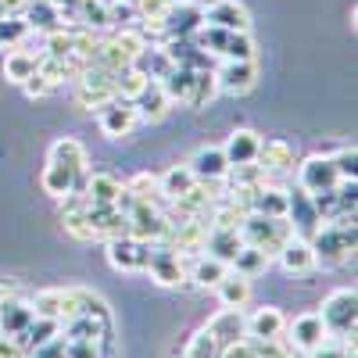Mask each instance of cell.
Instances as JSON below:
<instances>
[{"mask_svg":"<svg viewBox=\"0 0 358 358\" xmlns=\"http://www.w3.org/2000/svg\"><path fill=\"white\" fill-rule=\"evenodd\" d=\"M236 233H241V241H244L248 248L265 251V258H276V255H280V248L294 236V226H290V219H287V215H283V219H268V215L248 212V215H244V222L236 226Z\"/></svg>","mask_w":358,"mask_h":358,"instance_id":"cell-1","label":"cell"},{"mask_svg":"<svg viewBox=\"0 0 358 358\" xmlns=\"http://www.w3.org/2000/svg\"><path fill=\"white\" fill-rule=\"evenodd\" d=\"M358 297H355V287H341L334 294H326V301L319 308V319L326 326L330 341H344V337H355V319H358Z\"/></svg>","mask_w":358,"mask_h":358,"instance_id":"cell-2","label":"cell"},{"mask_svg":"<svg viewBox=\"0 0 358 358\" xmlns=\"http://www.w3.org/2000/svg\"><path fill=\"white\" fill-rule=\"evenodd\" d=\"M129 236H136V241H147V244H162L165 233H169V219L158 204H143L136 201L129 208Z\"/></svg>","mask_w":358,"mask_h":358,"instance_id":"cell-3","label":"cell"},{"mask_svg":"<svg viewBox=\"0 0 358 358\" xmlns=\"http://www.w3.org/2000/svg\"><path fill=\"white\" fill-rule=\"evenodd\" d=\"M341 183V176L334 169V158L330 155H312L297 165V190L305 194H322V190H334Z\"/></svg>","mask_w":358,"mask_h":358,"instance_id":"cell-4","label":"cell"},{"mask_svg":"<svg viewBox=\"0 0 358 358\" xmlns=\"http://www.w3.org/2000/svg\"><path fill=\"white\" fill-rule=\"evenodd\" d=\"M143 273H151V280L162 287H187V262L165 244H151V258H147Z\"/></svg>","mask_w":358,"mask_h":358,"instance_id":"cell-5","label":"cell"},{"mask_svg":"<svg viewBox=\"0 0 358 358\" xmlns=\"http://www.w3.org/2000/svg\"><path fill=\"white\" fill-rule=\"evenodd\" d=\"M215 83H219V94L229 97H244L255 90L258 83V62H219L215 65Z\"/></svg>","mask_w":358,"mask_h":358,"instance_id":"cell-6","label":"cell"},{"mask_svg":"<svg viewBox=\"0 0 358 358\" xmlns=\"http://www.w3.org/2000/svg\"><path fill=\"white\" fill-rule=\"evenodd\" d=\"M287 334H290V337H283V341H287L294 351H301V355H312V351H319L322 344H330V334H326L319 312L297 315V319L287 326Z\"/></svg>","mask_w":358,"mask_h":358,"instance_id":"cell-7","label":"cell"},{"mask_svg":"<svg viewBox=\"0 0 358 358\" xmlns=\"http://www.w3.org/2000/svg\"><path fill=\"white\" fill-rule=\"evenodd\" d=\"M136 122H140L136 104H133V101H122V97H115L111 104H104V108L97 111V126H101V133H104L108 140L129 136Z\"/></svg>","mask_w":358,"mask_h":358,"instance_id":"cell-8","label":"cell"},{"mask_svg":"<svg viewBox=\"0 0 358 358\" xmlns=\"http://www.w3.org/2000/svg\"><path fill=\"white\" fill-rule=\"evenodd\" d=\"M108 244V262L122 273H136V268H147V258H151V244L147 241H136V236H111Z\"/></svg>","mask_w":358,"mask_h":358,"instance_id":"cell-9","label":"cell"},{"mask_svg":"<svg viewBox=\"0 0 358 358\" xmlns=\"http://www.w3.org/2000/svg\"><path fill=\"white\" fill-rule=\"evenodd\" d=\"M201 25H204V8L190 4V0H172L162 18L165 36H194Z\"/></svg>","mask_w":358,"mask_h":358,"instance_id":"cell-10","label":"cell"},{"mask_svg":"<svg viewBox=\"0 0 358 358\" xmlns=\"http://www.w3.org/2000/svg\"><path fill=\"white\" fill-rule=\"evenodd\" d=\"M187 165H190L194 179H204V183H222L226 172H229V162H226V155H222V143H219V147H215V143L197 147Z\"/></svg>","mask_w":358,"mask_h":358,"instance_id":"cell-11","label":"cell"},{"mask_svg":"<svg viewBox=\"0 0 358 358\" xmlns=\"http://www.w3.org/2000/svg\"><path fill=\"white\" fill-rule=\"evenodd\" d=\"M204 22L226 29V33H251V15H248L244 4H236V0H215V4H208Z\"/></svg>","mask_w":358,"mask_h":358,"instance_id":"cell-12","label":"cell"},{"mask_svg":"<svg viewBox=\"0 0 358 358\" xmlns=\"http://www.w3.org/2000/svg\"><path fill=\"white\" fill-rule=\"evenodd\" d=\"M255 162L262 165L265 176L290 172V169H294V147H290V140H283V136H262Z\"/></svg>","mask_w":358,"mask_h":358,"instance_id":"cell-13","label":"cell"},{"mask_svg":"<svg viewBox=\"0 0 358 358\" xmlns=\"http://www.w3.org/2000/svg\"><path fill=\"white\" fill-rule=\"evenodd\" d=\"M204 330L219 341V348H226L233 341H244L248 337V315L241 308H219L212 319L204 322Z\"/></svg>","mask_w":358,"mask_h":358,"instance_id":"cell-14","label":"cell"},{"mask_svg":"<svg viewBox=\"0 0 358 358\" xmlns=\"http://www.w3.org/2000/svg\"><path fill=\"white\" fill-rule=\"evenodd\" d=\"M287 219H290L294 233H297V236H305V241L322 226L319 212L312 208V197H308L305 190H287Z\"/></svg>","mask_w":358,"mask_h":358,"instance_id":"cell-15","label":"cell"},{"mask_svg":"<svg viewBox=\"0 0 358 358\" xmlns=\"http://www.w3.org/2000/svg\"><path fill=\"white\" fill-rule=\"evenodd\" d=\"M276 258H280V265L287 268L290 276H305V273H312V268L319 265V262H315L312 244L305 241V236H297V233H294L290 241L280 248V255H276Z\"/></svg>","mask_w":358,"mask_h":358,"instance_id":"cell-16","label":"cell"},{"mask_svg":"<svg viewBox=\"0 0 358 358\" xmlns=\"http://www.w3.org/2000/svg\"><path fill=\"white\" fill-rule=\"evenodd\" d=\"M258 143H262V136L255 133V129H233L229 136H226V143H222V155H226V162L229 165H248V162H255L258 158Z\"/></svg>","mask_w":358,"mask_h":358,"instance_id":"cell-17","label":"cell"},{"mask_svg":"<svg viewBox=\"0 0 358 358\" xmlns=\"http://www.w3.org/2000/svg\"><path fill=\"white\" fill-rule=\"evenodd\" d=\"M287 334V315L280 308H258L248 315V337L251 341H276Z\"/></svg>","mask_w":358,"mask_h":358,"instance_id":"cell-18","label":"cell"},{"mask_svg":"<svg viewBox=\"0 0 358 358\" xmlns=\"http://www.w3.org/2000/svg\"><path fill=\"white\" fill-rule=\"evenodd\" d=\"M118 190H122V179H118L115 172H108V169H101V172L86 176L83 197H86V204H115Z\"/></svg>","mask_w":358,"mask_h":358,"instance_id":"cell-19","label":"cell"},{"mask_svg":"<svg viewBox=\"0 0 358 358\" xmlns=\"http://www.w3.org/2000/svg\"><path fill=\"white\" fill-rule=\"evenodd\" d=\"M229 273V265L226 262H219V258H212V255H197L194 258V265L187 268V283L190 287H201V290H215V283L222 280Z\"/></svg>","mask_w":358,"mask_h":358,"instance_id":"cell-20","label":"cell"},{"mask_svg":"<svg viewBox=\"0 0 358 358\" xmlns=\"http://www.w3.org/2000/svg\"><path fill=\"white\" fill-rule=\"evenodd\" d=\"M194 69H183V65H172L158 86H162V94L169 97V104H190V94H194Z\"/></svg>","mask_w":358,"mask_h":358,"instance_id":"cell-21","label":"cell"},{"mask_svg":"<svg viewBox=\"0 0 358 358\" xmlns=\"http://www.w3.org/2000/svg\"><path fill=\"white\" fill-rule=\"evenodd\" d=\"M47 162H57V165H65V169H72V172H90V155H86V147H83L76 136L54 140Z\"/></svg>","mask_w":358,"mask_h":358,"instance_id":"cell-22","label":"cell"},{"mask_svg":"<svg viewBox=\"0 0 358 358\" xmlns=\"http://www.w3.org/2000/svg\"><path fill=\"white\" fill-rule=\"evenodd\" d=\"M22 22L33 29V33H50V29L62 25V11L54 8V0H25Z\"/></svg>","mask_w":358,"mask_h":358,"instance_id":"cell-23","label":"cell"},{"mask_svg":"<svg viewBox=\"0 0 358 358\" xmlns=\"http://www.w3.org/2000/svg\"><path fill=\"white\" fill-rule=\"evenodd\" d=\"M215 294H219L222 308H244V305L251 301V280L229 268V273L215 283Z\"/></svg>","mask_w":358,"mask_h":358,"instance_id":"cell-24","label":"cell"},{"mask_svg":"<svg viewBox=\"0 0 358 358\" xmlns=\"http://www.w3.org/2000/svg\"><path fill=\"white\" fill-rule=\"evenodd\" d=\"M251 212L268 215V219H283V215H287V190H283V187H276L273 179H268V183H262V187L255 190Z\"/></svg>","mask_w":358,"mask_h":358,"instance_id":"cell-25","label":"cell"},{"mask_svg":"<svg viewBox=\"0 0 358 358\" xmlns=\"http://www.w3.org/2000/svg\"><path fill=\"white\" fill-rule=\"evenodd\" d=\"M241 248H244L241 233H236V229H219V226H212V233H208V241H204V255H212V258H219L226 265L236 258Z\"/></svg>","mask_w":358,"mask_h":358,"instance_id":"cell-26","label":"cell"},{"mask_svg":"<svg viewBox=\"0 0 358 358\" xmlns=\"http://www.w3.org/2000/svg\"><path fill=\"white\" fill-rule=\"evenodd\" d=\"M194 183H197V179H194L190 165H172L169 172L158 176V194H162V201L169 204V201H176V197H183Z\"/></svg>","mask_w":358,"mask_h":358,"instance_id":"cell-27","label":"cell"},{"mask_svg":"<svg viewBox=\"0 0 358 358\" xmlns=\"http://www.w3.org/2000/svg\"><path fill=\"white\" fill-rule=\"evenodd\" d=\"M136 104V111H140V118H143V122H162V118L169 115V97L162 94V86L151 79V83H147V90H143V94L133 101Z\"/></svg>","mask_w":358,"mask_h":358,"instance_id":"cell-28","label":"cell"},{"mask_svg":"<svg viewBox=\"0 0 358 358\" xmlns=\"http://www.w3.org/2000/svg\"><path fill=\"white\" fill-rule=\"evenodd\" d=\"M36 65H40V54H29V50L11 47V50H8V57H4V79L22 86L29 76H36Z\"/></svg>","mask_w":358,"mask_h":358,"instance_id":"cell-29","label":"cell"},{"mask_svg":"<svg viewBox=\"0 0 358 358\" xmlns=\"http://www.w3.org/2000/svg\"><path fill=\"white\" fill-rule=\"evenodd\" d=\"M40 187H43V194H50V197L62 201V197L72 194V187H76V172L65 169V165H57V162H47V169H43V176H40Z\"/></svg>","mask_w":358,"mask_h":358,"instance_id":"cell-30","label":"cell"},{"mask_svg":"<svg viewBox=\"0 0 358 358\" xmlns=\"http://www.w3.org/2000/svg\"><path fill=\"white\" fill-rule=\"evenodd\" d=\"M33 305L29 301H8V305H0V334H22L29 322H33Z\"/></svg>","mask_w":358,"mask_h":358,"instance_id":"cell-31","label":"cell"},{"mask_svg":"<svg viewBox=\"0 0 358 358\" xmlns=\"http://www.w3.org/2000/svg\"><path fill=\"white\" fill-rule=\"evenodd\" d=\"M65 297H69V290H62V287H47V290H36L29 305H33V315H43V319H57V322H62Z\"/></svg>","mask_w":358,"mask_h":358,"instance_id":"cell-32","label":"cell"},{"mask_svg":"<svg viewBox=\"0 0 358 358\" xmlns=\"http://www.w3.org/2000/svg\"><path fill=\"white\" fill-rule=\"evenodd\" d=\"M133 69H140L147 79H162L169 69H172V62H169V54L162 50V47H147V50H140L136 57H133Z\"/></svg>","mask_w":358,"mask_h":358,"instance_id":"cell-33","label":"cell"},{"mask_svg":"<svg viewBox=\"0 0 358 358\" xmlns=\"http://www.w3.org/2000/svg\"><path fill=\"white\" fill-rule=\"evenodd\" d=\"M268 262H273V258H265V251L244 244L241 251H236V258L229 262V268H233V273H241V276H248V280H255L258 273H265V268H268Z\"/></svg>","mask_w":358,"mask_h":358,"instance_id":"cell-34","label":"cell"},{"mask_svg":"<svg viewBox=\"0 0 358 358\" xmlns=\"http://www.w3.org/2000/svg\"><path fill=\"white\" fill-rule=\"evenodd\" d=\"M126 190L133 194V201H143V204H158V208H165V201H162V194H158V176H151V172H136L129 183H126Z\"/></svg>","mask_w":358,"mask_h":358,"instance_id":"cell-35","label":"cell"},{"mask_svg":"<svg viewBox=\"0 0 358 358\" xmlns=\"http://www.w3.org/2000/svg\"><path fill=\"white\" fill-rule=\"evenodd\" d=\"M72 25H83V29H94V33H97V29L108 25V4H104V0H79Z\"/></svg>","mask_w":358,"mask_h":358,"instance_id":"cell-36","label":"cell"},{"mask_svg":"<svg viewBox=\"0 0 358 358\" xmlns=\"http://www.w3.org/2000/svg\"><path fill=\"white\" fill-rule=\"evenodd\" d=\"M147 83H151V79H147L140 69L129 65V69H122V72L115 76V94L122 97V101H136L143 90H147Z\"/></svg>","mask_w":358,"mask_h":358,"instance_id":"cell-37","label":"cell"},{"mask_svg":"<svg viewBox=\"0 0 358 358\" xmlns=\"http://www.w3.org/2000/svg\"><path fill=\"white\" fill-rule=\"evenodd\" d=\"M62 226H65V233L72 236V241H79V244L97 241L94 226H90V219H86V208H79V212H62Z\"/></svg>","mask_w":358,"mask_h":358,"instance_id":"cell-38","label":"cell"},{"mask_svg":"<svg viewBox=\"0 0 358 358\" xmlns=\"http://www.w3.org/2000/svg\"><path fill=\"white\" fill-rule=\"evenodd\" d=\"M251 57H255V36L251 33H229L219 62H251Z\"/></svg>","mask_w":358,"mask_h":358,"instance_id":"cell-39","label":"cell"},{"mask_svg":"<svg viewBox=\"0 0 358 358\" xmlns=\"http://www.w3.org/2000/svg\"><path fill=\"white\" fill-rule=\"evenodd\" d=\"M215 94H219L215 69H204V72H197V76H194V94H190V104H187V108H204Z\"/></svg>","mask_w":358,"mask_h":358,"instance_id":"cell-40","label":"cell"},{"mask_svg":"<svg viewBox=\"0 0 358 358\" xmlns=\"http://www.w3.org/2000/svg\"><path fill=\"white\" fill-rule=\"evenodd\" d=\"M25 33H29V25L22 22V15H0V50L18 47Z\"/></svg>","mask_w":358,"mask_h":358,"instance_id":"cell-41","label":"cell"},{"mask_svg":"<svg viewBox=\"0 0 358 358\" xmlns=\"http://www.w3.org/2000/svg\"><path fill=\"white\" fill-rule=\"evenodd\" d=\"M183 358H219V341L212 337L201 326V330L187 341V348H183Z\"/></svg>","mask_w":358,"mask_h":358,"instance_id":"cell-42","label":"cell"},{"mask_svg":"<svg viewBox=\"0 0 358 358\" xmlns=\"http://www.w3.org/2000/svg\"><path fill=\"white\" fill-rule=\"evenodd\" d=\"M118 94H115V86H79V104L86 111H101L104 104H111Z\"/></svg>","mask_w":358,"mask_h":358,"instance_id":"cell-43","label":"cell"},{"mask_svg":"<svg viewBox=\"0 0 358 358\" xmlns=\"http://www.w3.org/2000/svg\"><path fill=\"white\" fill-rule=\"evenodd\" d=\"M115 43L122 47L129 57H136L140 50L151 47V40L143 36V29H140V25H126V29H118V33H115Z\"/></svg>","mask_w":358,"mask_h":358,"instance_id":"cell-44","label":"cell"},{"mask_svg":"<svg viewBox=\"0 0 358 358\" xmlns=\"http://www.w3.org/2000/svg\"><path fill=\"white\" fill-rule=\"evenodd\" d=\"M330 158H334V169H337L341 179H358V151L355 147H341V151L330 155Z\"/></svg>","mask_w":358,"mask_h":358,"instance_id":"cell-45","label":"cell"},{"mask_svg":"<svg viewBox=\"0 0 358 358\" xmlns=\"http://www.w3.org/2000/svg\"><path fill=\"white\" fill-rule=\"evenodd\" d=\"M101 341H69L65 337V358H101Z\"/></svg>","mask_w":358,"mask_h":358,"instance_id":"cell-46","label":"cell"},{"mask_svg":"<svg viewBox=\"0 0 358 358\" xmlns=\"http://www.w3.org/2000/svg\"><path fill=\"white\" fill-rule=\"evenodd\" d=\"M25 358H65V337L57 334L54 341H47L43 348H36V351H29Z\"/></svg>","mask_w":358,"mask_h":358,"instance_id":"cell-47","label":"cell"},{"mask_svg":"<svg viewBox=\"0 0 358 358\" xmlns=\"http://www.w3.org/2000/svg\"><path fill=\"white\" fill-rule=\"evenodd\" d=\"M219 358H255V348H251V341L244 337V341H233V344L219 348Z\"/></svg>","mask_w":358,"mask_h":358,"instance_id":"cell-48","label":"cell"},{"mask_svg":"<svg viewBox=\"0 0 358 358\" xmlns=\"http://www.w3.org/2000/svg\"><path fill=\"white\" fill-rule=\"evenodd\" d=\"M22 90H25V97H47L54 86H50V83H47V79L36 72V76H29V79L22 83Z\"/></svg>","mask_w":358,"mask_h":358,"instance_id":"cell-49","label":"cell"},{"mask_svg":"<svg viewBox=\"0 0 358 358\" xmlns=\"http://www.w3.org/2000/svg\"><path fill=\"white\" fill-rule=\"evenodd\" d=\"M0 358H25V351H22L15 334H0Z\"/></svg>","mask_w":358,"mask_h":358,"instance_id":"cell-50","label":"cell"},{"mask_svg":"<svg viewBox=\"0 0 358 358\" xmlns=\"http://www.w3.org/2000/svg\"><path fill=\"white\" fill-rule=\"evenodd\" d=\"M18 297H22V290H18V287H11V283H0V305L18 301Z\"/></svg>","mask_w":358,"mask_h":358,"instance_id":"cell-51","label":"cell"},{"mask_svg":"<svg viewBox=\"0 0 358 358\" xmlns=\"http://www.w3.org/2000/svg\"><path fill=\"white\" fill-rule=\"evenodd\" d=\"M25 0H0V15H22Z\"/></svg>","mask_w":358,"mask_h":358,"instance_id":"cell-52","label":"cell"},{"mask_svg":"<svg viewBox=\"0 0 358 358\" xmlns=\"http://www.w3.org/2000/svg\"><path fill=\"white\" fill-rule=\"evenodd\" d=\"M305 358H344V351L341 348H319V351H312V355H305Z\"/></svg>","mask_w":358,"mask_h":358,"instance_id":"cell-53","label":"cell"},{"mask_svg":"<svg viewBox=\"0 0 358 358\" xmlns=\"http://www.w3.org/2000/svg\"><path fill=\"white\" fill-rule=\"evenodd\" d=\"M280 358H305V355H301V351H294V348H287V351H283Z\"/></svg>","mask_w":358,"mask_h":358,"instance_id":"cell-54","label":"cell"},{"mask_svg":"<svg viewBox=\"0 0 358 358\" xmlns=\"http://www.w3.org/2000/svg\"><path fill=\"white\" fill-rule=\"evenodd\" d=\"M190 4H197V8H208V4H215V0H190Z\"/></svg>","mask_w":358,"mask_h":358,"instance_id":"cell-55","label":"cell"},{"mask_svg":"<svg viewBox=\"0 0 358 358\" xmlns=\"http://www.w3.org/2000/svg\"><path fill=\"white\" fill-rule=\"evenodd\" d=\"M122 4H133V8H136V0H122Z\"/></svg>","mask_w":358,"mask_h":358,"instance_id":"cell-56","label":"cell"}]
</instances>
